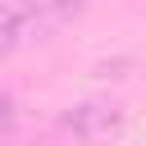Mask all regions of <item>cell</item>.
Returning <instances> with one entry per match:
<instances>
[{
  "label": "cell",
  "instance_id": "1",
  "mask_svg": "<svg viewBox=\"0 0 146 146\" xmlns=\"http://www.w3.org/2000/svg\"><path fill=\"white\" fill-rule=\"evenodd\" d=\"M78 0H0V59L36 41L41 32L59 27Z\"/></svg>",
  "mask_w": 146,
  "mask_h": 146
},
{
  "label": "cell",
  "instance_id": "2",
  "mask_svg": "<svg viewBox=\"0 0 146 146\" xmlns=\"http://www.w3.org/2000/svg\"><path fill=\"white\" fill-rule=\"evenodd\" d=\"M14 123H18V110H14V96L9 91H0V141L14 132Z\"/></svg>",
  "mask_w": 146,
  "mask_h": 146
}]
</instances>
